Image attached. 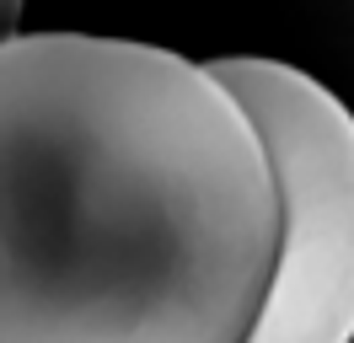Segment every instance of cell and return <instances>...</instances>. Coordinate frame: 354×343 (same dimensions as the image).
I'll return each mask as SVG.
<instances>
[{
  "label": "cell",
  "mask_w": 354,
  "mask_h": 343,
  "mask_svg": "<svg viewBox=\"0 0 354 343\" xmlns=\"http://www.w3.org/2000/svg\"><path fill=\"white\" fill-rule=\"evenodd\" d=\"M285 236L263 124L145 38H0V343H242Z\"/></svg>",
  "instance_id": "cell-1"
},
{
  "label": "cell",
  "mask_w": 354,
  "mask_h": 343,
  "mask_svg": "<svg viewBox=\"0 0 354 343\" xmlns=\"http://www.w3.org/2000/svg\"><path fill=\"white\" fill-rule=\"evenodd\" d=\"M22 33V0H0V38Z\"/></svg>",
  "instance_id": "cell-2"
}]
</instances>
